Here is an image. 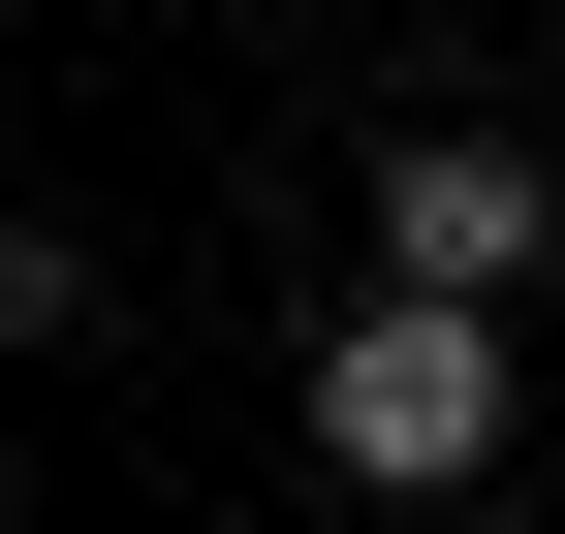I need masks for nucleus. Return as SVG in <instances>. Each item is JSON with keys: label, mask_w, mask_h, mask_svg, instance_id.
<instances>
[{"label": "nucleus", "mask_w": 565, "mask_h": 534, "mask_svg": "<svg viewBox=\"0 0 565 534\" xmlns=\"http://www.w3.org/2000/svg\"><path fill=\"white\" fill-rule=\"evenodd\" d=\"M315 472H377V503H471V472H503V314H471V284H377V314H315Z\"/></svg>", "instance_id": "1"}, {"label": "nucleus", "mask_w": 565, "mask_h": 534, "mask_svg": "<svg viewBox=\"0 0 565 534\" xmlns=\"http://www.w3.org/2000/svg\"><path fill=\"white\" fill-rule=\"evenodd\" d=\"M534 252H565V158H534V126H377V284H471V314H503Z\"/></svg>", "instance_id": "2"}]
</instances>
